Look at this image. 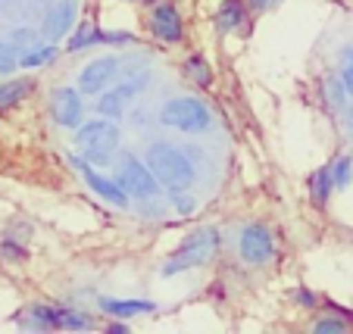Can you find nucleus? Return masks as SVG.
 <instances>
[{"mask_svg": "<svg viewBox=\"0 0 353 334\" xmlns=\"http://www.w3.org/2000/svg\"><path fill=\"white\" fill-rule=\"evenodd\" d=\"M334 191V175H332V166H322L310 175V200H313L316 209H325L328 197Z\"/></svg>", "mask_w": 353, "mask_h": 334, "instance_id": "2eb2a0df", "label": "nucleus"}, {"mask_svg": "<svg viewBox=\"0 0 353 334\" xmlns=\"http://www.w3.org/2000/svg\"><path fill=\"white\" fill-rule=\"evenodd\" d=\"M128 107V94L122 87H107V91L97 94V116H107V119H122Z\"/></svg>", "mask_w": 353, "mask_h": 334, "instance_id": "dca6fc26", "label": "nucleus"}, {"mask_svg": "<svg viewBox=\"0 0 353 334\" xmlns=\"http://www.w3.org/2000/svg\"><path fill=\"white\" fill-rule=\"evenodd\" d=\"M160 125L175 128L181 134H200L213 125V113L197 97H169L160 107Z\"/></svg>", "mask_w": 353, "mask_h": 334, "instance_id": "20e7f679", "label": "nucleus"}, {"mask_svg": "<svg viewBox=\"0 0 353 334\" xmlns=\"http://www.w3.org/2000/svg\"><path fill=\"white\" fill-rule=\"evenodd\" d=\"M94 325H97V322L88 313H81V309L60 306V328H69V331H91Z\"/></svg>", "mask_w": 353, "mask_h": 334, "instance_id": "412c9836", "label": "nucleus"}, {"mask_svg": "<svg viewBox=\"0 0 353 334\" xmlns=\"http://www.w3.org/2000/svg\"><path fill=\"white\" fill-rule=\"evenodd\" d=\"M32 79H10L0 85V113H7V109L19 107L22 101H26L28 94H32Z\"/></svg>", "mask_w": 353, "mask_h": 334, "instance_id": "f3484780", "label": "nucleus"}, {"mask_svg": "<svg viewBox=\"0 0 353 334\" xmlns=\"http://www.w3.org/2000/svg\"><path fill=\"white\" fill-rule=\"evenodd\" d=\"M47 113L57 125L63 128H79L85 122V103H81V91L79 87H69V85H57L47 97Z\"/></svg>", "mask_w": 353, "mask_h": 334, "instance_id": "6e6552de", "label": "nucleus"}, {"mask_svg": "<svg viewBox=\"0 0 353 334\" xmlns=\"http://www.w3.org/2000/svg\"><path fill=\"white\" fill-rule=\"evenodd\" d=\"M7 38L26 54V50H32V47H38L41 41H44V34H41V28H34V25H16Z\"/></svg>", "mask_w": 353, "mask_h": 334, "instance_id": "4be33fe9", "label": "nucleus"}, {"mask_svg": "<svg viewBox=\"0 0 353 334\" xmlns=\"http://www.w3.org/2000/svg\"><path fill=\"white\" fill-rule=\"evenodd\" d=\"M128 3H132V0H128Z\"/></svg>", "mask_w": 353, "mask_h": 334, "instance_id": "f704fd0d", "label": "nucleus"}, {"mask_svg": "<svg viewBox=\"0 0 353 334\" xmlns=\"http://www.w3.org/2000/svg\"><path fill=\"white\" fill-rule=\"evenodd\" d=\"M150 85V69L147 66H122V91L128 94V101H132L134 94H141L144 87Z\"/></svg>", "mask_w": 353, "mask_h": 334, "instance_id": "a211bd4d", "label": "nucleus"}, {"mask_svg": "<svg viewBox=\"0 0 353 334\" xmlns=\"http://www.w3.org/2000/svg\"><path fill=\"white\" fill-rule=\"evenodd\" d=\"M0 3H7V0H0Z\"/></svg>", "mask_w": 353, "mask_h": 334, "instance_id": "72a5a7b5", "label": "nucleus"}, {"mask_svg": "<svg viewBox=\"0 0 353 334\" xmlns=\"http://www.w3.org/2000/svg\"><path fill=\"white\" fill-rule=\"evenodd\" d=\"M110 331H116V334H128V319H122V322H110Z\"/></svg>", "mask_w": 353, "mask_h": 334, "instance_id": "2f4dec72", "label": "nucleus"}, {"mask_svg": "<svg viewBox=\"0 0 353 334\" xmlns=\"http://www.w3.org/2000/svg\"><path fill=\"white\" fill-rule=\"evenodd\" d=\"M332 175H334V187H350V181H353V156H338L334 160V166H332Z\"/></svg>", "mask_w": 353, "mask_h": 334, "instance_id": "bb28decb", "label": "nucleus"}, {"mask_svg": "<svg viewBox=\"0 0 353 334\" xmlns=\"http://www.w3.org/2000/svg\"><path fill=\"white\" fill-rule=\"evenodd\" d=\"M97 44V25H88V22H81L79 28H75V34L69 38L66 50L69 54H75V50H85V47Z\"/></svg>", "mask_w": 353, "mask_h": 334, "instance_id": "b1692460", "label": "nucleus"}, {"mask_svg": "<svg viewBox=\"0 0 353 334\" xmlns=\"http://www.w3.org/2000/svg\"><path fill=\"white\" fill-rule=\"evenodd\" d=\"M185 72H188V79H191L194 85H200V87L213 85V69H210V63L203 60V56H197V54L185 60Z\"/></svg>", "mask_w": 353, "mask_h": 334, "instance_id": "aec40b11", "label": "nucleus"}, {"mask_svg": "<svg viewBox=\"0 0 353 334\" xmlns=\"http://www.w3.org/2000/svg\"><path fill=\"white\" fill-rule=\"evenodd\" d=\"M57 56H60V50L54 47V41H50V44H38L19 56V69H41V66H47V63H54Z\"/></svg>", "mask_w": 353, "mask_h": 334, "instance_id": "6ab92c4d", "label": "nucleus"}, {"mask_svg": "<svg viewBox=\"0 0 353 334\" xmlns=\"http://www.w3.org/2000/svg\"><path fill=\"white\" fill-rule=\"evenodd\" d=\"M238 256L247 266H266L275 256V238L269 225L263 222H247L238 234Z\"/></svg>", "mask_w": 353, "mask_h": 334, "instance_id": "423d86ee", "label": "nucleus"}, {"mask_svg": "<svg viewBox=\"0 0 353 334\" xmlns=\"http://www.w3.org/2000/svg\"><path fill=\"white\" fill-rule=\"evenodd\" d=\"M244 3H247V10H254V13H266V10H272L281 0H244Z\"/></svg>", "mask_w": 353, "mask_h": 334, "instance_id": "7c9ffc66", "label": "nucleus"}, {"mask_svg": "<svg viewBox=\"0 0 353 334\" xmlns=\"http://www.w3.org/2000/svg\"><path fill=\"white\" fill-rule=\"evenodd\" d=\"M75 16H79V0H57V3H50V10L44 13V19L38 25L44 41L66 38L75 25Z\"/></svg>", "mask_w": 353, "mask_h": 334, "instance_id": "9d476101", "label": "nucleus"}, {"mask_svg": "<svg viewBox=\"0 0 353 334\" xmlns=\"http://www.w3.org/2000/svg\"><path fill=\"white\" fill-rule=\"evenodd\" d=\"M119 75H122V56H116V54L97 56V60H91L79 72V91L88 94V97H97V94L107 91Z\"/></svg>", "mask_w": 353, "mask_h": 334, "instance_id": "1a4fd4ad", "label": "nucleus"}, {"mask_svg": "<svg viewBox=\"0 0 353 334\" xmlns=\"http://www.w3.org/2000/svg\"><path fill=\"white\" fill-rule=\"evenodd\" d=\"M150 32L160 41H166V44H179L181 34H185V25H181V16L175 10V3H169V0L154 3V10H150Z\"/></svg>", "mask_w": 353, "mask_h": 334, "instance_id": "9b49d317", "label": "nucleus"}, {"mask_svg": "<svg viewBox=\"0 0 353 334\" xmlns=\"http://www.w3.org/2000/svg\"><path fill=\"white\" fill-rule=\"evenodd\" d=\"M294 300H297L300 306L316 309V294H313V291H307V288H297V291H294Z\"/></svg>", "mask_w": 353, "mask_h": 334, "instance_id": "c756f323", "label": "nucleus"}, {"mask_svg": "<svg viewBox=\"0 0 353 334\" xmlns=\"http://www.w3.org/2000/svg\"><path fill=\"white\" fill-rule=\"evenodd\" d=\"M28 256V244H22V241H13V238H0V260L3 262H22Z\"/></svg>", "mask_w": 353, "mask_h": 334, "instance_id": "393cba45", "label": "nucleus"}, {"mask_svg": "<svg viewBox=\"0 0 353 334\" xmlns=\"http://www.w3.org/2000/svg\"><path fill=\"white\" fill-rule=\"evenodd\" d=\"M147 166L154 169V175L160 178V185L169 194H188L197 181V169L188 160V154L169 140H154L147 144Z\"/></svg>", "mask_w": 353, "mask_h": 334, "instance_id": "f257e3e1", "label": "nucleus"}, {"mask_svg": "<svg viewBox=\"0 0 353 334\" xmlns=\"http://www.w3.org/2000/svg\"><path fill=\"white\" fill-rule=\"evenodd\" d=\"M347 125L353 128V103H350V107H347Z\"/></svg>", "mask_w": 353, "mask_h": 334, "instance_id": "473e14b6", "label": "nucleus"}, {"mask_svg": "<svg viewBox=\"0 0 353 334\" xmlns=\"http://www.w3.org/2000/svg\"><path fill=\"white\" fill-rule=\"evenodd\" d=\"M75 147L85 150V160L94 166H110L113 154L119 150V125L116 119L97 116L91 122H81L75 128Z\"/></svg>", "mask_w": 353, "mask_h": 334, "instance_id": "7ed1b4c3", "label": "nucleus"}, {"mask_svg": "<svg viewBox=\"0 0 353 334\" xmlns=\"http://www.w3.org/2000/svg\"><path fill=\"white\" fill-rule=\"evenodd\" d=\"M350 328V322L341 319V315H325V319H316L313 322V331L316 334H344Z\"/></svg>", "mask_w": 353, "mask_h": 334, "instance_id": "cd10ccee", "label": "nucleus"}, {"mask_svg": "<svg viewBox=\"0 0 353 334\" xmlns=\"http://www.w3.org/2000/svg\"><path fill=\"white\" fill-rule=\"evenodd\" d=\"M66 160L72 163V169H79V172H81V178H85V185L91 187V191L100 197V200H107L110 207H116V209H125V207H128V200H132V197H128V191L119 185V181H113V178H103V175H100L97 169H94V163H88L85 156H75V154H69Z\"/></svg>", "mask_w": 353, "mask_h": 334, "instance_id": "0eeeda50", "label": "nucleus"}, {"mask_svg": "<svg viewBox=\"0 0 353 334\" xmlns=\"http://www.w3.org/2000/svg\"><path fill=\"white\" fill-rule=\"evenodd\" d=\"M116 181L125 187L128 197H134V200H157L163 191L160 178L154 175V169L147 166V160H138L132 154H125V163L119 166V178Z\"/></svg>", "mask_w": 353, "mask_h": 334, "instance_id": "39448f33", "label": "nucleus"}, {"mask_svg": "<svg viewBox=\"0 0 353 334\" xmlns=\"http://www.w3.org/2000/svg\"><path fill=\"white\" fill-rule=\"evenodd\" d=\"M22 50L10 38H0V75H10L13 69H19Z\"/></svg>", "mask_w": 353, "mask_h": 334, "instance_id": "5701e85b", "label": "nucleus"}, {"mask_svg": "<svg viewBox=\"0 0 353 334\" xmlns=\"http://www.w3.org/2000/svg\"><path fill=\"white\" fill-rule=\"evenodd\" d=\"M16 325L26 331H57L60 328V306L54 303H32L16 315Z\"/></svg>", "mask_w": 353, "mask_h": 334, "instance_id": "f8f14e48", "label": "nucleus"}, {"mask_svg": "<svg viewBox=\"0 0 353 334\" xmlns=\"http://www.w3.org/2000/svg\"><path fill=\"white\" fill-rule=\"evenodd\" d=\"M247 19V3L244 0H222L216 10V32L219 34H232L244 25Z\"/></svg>", "mask_w": 353, "mask_h": 334, "instance_id": "4468645a", "label": "nucleus"}, {"mask_svg": "<svg viewBox=\"0 0 353 334\" xmlns=\"http://www.w3.org/2000/svg\"><path fill=\"white\" fill-rule=\"evenodd\" d=\"M325 97L334 109H347V101H350V94H347V85L338 79H325Z\"/></svg>", "mask_w": 353, "mask_h": 334, "instance_id": "a878e982", "label": "nucleus"}, {"mask_svg": "<svg viewBox=\"0 0 353 334\" xmlns=\"http://www.w3.org/2000/svg\"><path fill=\"white\" fill-rule=\"evenodd\" d=\"M97 306L107 315H116V319H134V315L154 313L157 303L154 300H116V297H97Z\"/></svg>", "mask_w": 353, "mask_h": 334, "instance_id": "ddd939ff", "label": "nucleus"}, {"mask_svg": "<svg viewBox=\"0 0 353 334\" xmlns=\"http://www.w3.org/2000/svg\"><path fill=\"white\" fill-rule=\"evenodd\" d=\"M216 250H219V231H216L213 225L194 228L191 234H185V241L172 250V256L163 262L160 275L163 278H172V275H181V272H188V269H197L213 260Z\"/></svg>", "mask_w": 353, "mask_h": 334, "instance_id": "f03ea898", "label": "nucleus"}, {"mask_svg": "<svg viewBox=\"0 0 353 334\" xmlns=\"http://www.w3.org/2000/svg\"><path fill=\"white\" fill-rule=\"evenodd\" d=\"M338 75H341V81L347 85V94H350V101H353V44L341 50V69H338Z\"/></svg>", "mask_w": 353, "mask_h": 334, "instance_id": "c85d7f7f", "label": "nucleus"}]
</instances>
